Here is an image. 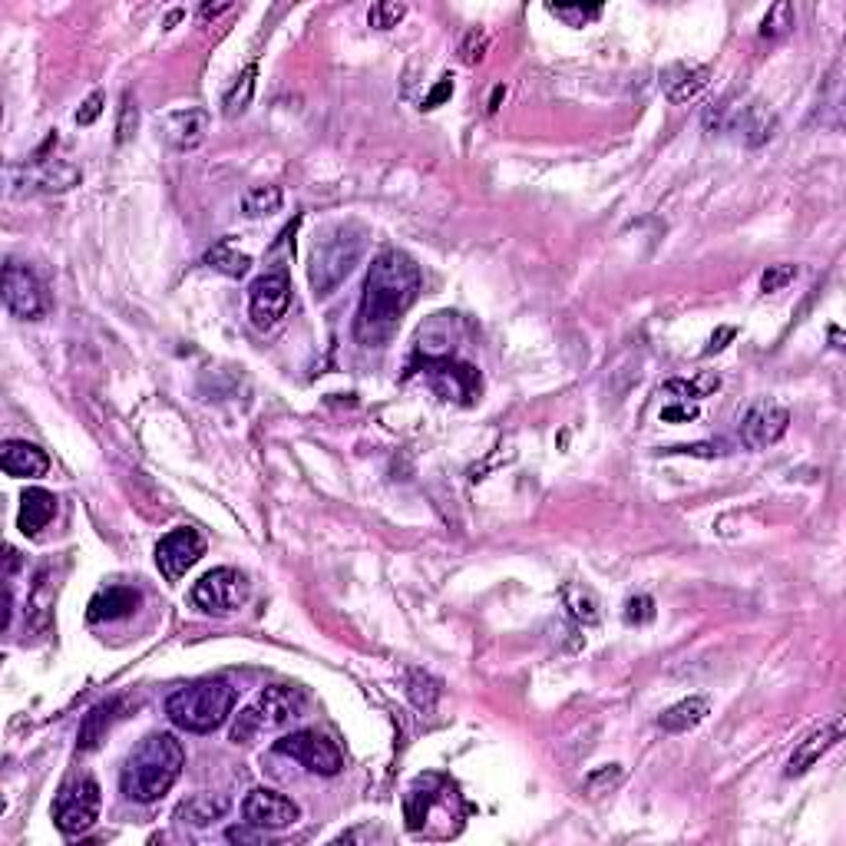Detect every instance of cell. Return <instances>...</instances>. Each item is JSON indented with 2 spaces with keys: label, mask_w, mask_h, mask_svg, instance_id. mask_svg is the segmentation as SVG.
<instances>
[{
  "label": "cell",
  "mask_w": 846,
  "mask_h": 846,
  "mask_svg": "<svg viewBox=\"0 0 846 846\" xmlns=\"http://www.w3.org/2000/svg\"><path fill=\"white\" fill-rule=\"evenodd\" d=\"M423 288L420 265L407 252L387 248L371 262L364 278L361 308H357L354 334L364 347H384L400 328V318L414 308Z\"/></svg>",
  "instance_id": "cell-1"
},
{
  "label": "cell",
  "mask_w": 846,
  "mask_h": 846,
  "mask_svg": "<svg viewBox=\"0 0 846 846\" xmlns=\"http://www.w3.org/2000/svg\"><path fill=\"white\" fill-rule=\"evenodd\" d=\"M182 767H186V747L176 734H146L119 770V787L133 804H156L172 790Z\"/></svg>",
  "instance_id": "cell-2"
},
{
  "label": "cell",
  "mask_w": 846,
  "mask_h": 846,
  "mask_svg": "<svg viewBox=\"0 0 846 846\" xmlns=\"http://www.w3.org/2000/svg\"><path fill=\"white\" fill-rule=\"evenodd\" d=\"M235 711V688L229 681L209 678L195 681L179 691H172L166 698V718L176 724L179 731L189 734H212L219 731Z\"/></svg>",
  "instance_id": "cell-3"
},
{
  "label": "cell",
  "mask_w": 846,
  "mask_h": 846,
  "mask_svg": "<svg viewBox=\"0 0 846 846\" xmlns=\"http://www.w3.org/2000/svg\"><path fill=\"white\" fill-rule=\"evenodd\" d=\"M364 245H367V235L364 229H357V225H334L331 232H324L318 242H314L311 268H308L314 295H321V298L331 295V291L351 275L354 265L361 262Z\"/></svg>",
  "instance_id": "cell-4"
},
{
  "label": "cell",
  "mask_w": 846,
  "mask_h": 846,
  "mask_svg": "<svg viewBox=\"0 0 846 846\" xmlns=\"http://www.w3.org/2000/svg\"><path fill=\"white\" fill-rule=\"evenodd\" d=\"M298 711H301L298 688H285V685L265 688L245 711H238V718L232 724V741L252 744L255 737L281 731L285 724H291V718H298Z\"/></svg>",
  "instance_id": "cell-5"
},
{
  "label": "cell",
  "mask_w": 846,
  "mask_h": 846,
  "mask_svg": "<svg viewBox=\"0 0 846 846\" xmlns=\"http://www.w3.org/2000/svg\"><path fill=\"white\" fill-rule=\"evenodd\" d=\"M100 804V784L90 774H80L60 787L57 800H53V823L67 837H80L100 820Z\"/></svg>",
  "instance_id": "cell-6"
},
{
  "label": "cell",
  "mask_w": 846,
  "mask_h": 846,
  "mask_svg": "<svg viewBox=\"0 0 846 846\" xmlns=\"http://www.w3.org/2000/svg\"><path fill=\"white\" fill-rule=\"evenodd\" d=\"M189 599L195 609L209 612V615H229L235 609H242L248 599V579L238 569H212L192 585Z\"/></svg>",
  "instance_id": "cell-7"
},
{
  "label": "cell",
  "mask_w": 846,
  "mask_h": 846,
  "mask_svg": "<svg viewBox=\"0 0 846 846\" xmlns=\"http://www.w3.org/2000/svg\"><path fill=\"white\" fill-rule=\"evenodd\" d=\"M275 754H285L291 761H298L301 767H308L311 774H321V777L341 774V767H344L341 747L334 744L331 737H324L321 731H295V734L281 737V741H275Z\"/></svg>",
  "instance_id": "cell-8"
},
{
  "label": "cell",
  "mask_w": 846,
  "mask_h": 846,
  "mask_svg": "<svg viewBox=\"0 0 846 846\" xmlns=\"http://www.w3.org/2000/svg\"><path fill=\"white\" fill-rule=\"evenodd\" d=\"M291 308V281L285 271H271L248 288V318L258 331H271Z\"/></svg>",
  "instance_id": "cell-9"
},
{
  "label": "cell",
  "mask_w": 846,
  "mask_h": 846,
  "mask_svg": "<svg viewBox=\"0 0 846 846\" xmlns=\"http://www.w3.org/2000/svg\"><path fill=\"white\" fill-rule=\"evenodd\" d=\"M202 556H205V539H202L199 529H192V526L172 529V533L162 536L159 546H156V566H159V572L169 582H176V579L186 576V572Z\"/></svg>",
  "instance_id": "cell-10"
},
{
  "label": "cell",
  "mask_w": 846,
  "mask_h": 846,
  "mask_svg": "<svg viewBox=\"0 0 846 846\" xmlns=\"http://www.w3.org/2000/svg\"><path fill=\"white\" fill-rule=\"evenodd\" d=\"M4 305L20 321H37L47 314V295L37 275L24 265L7 262L4 268Z\"/></svg>",
  "instance_id": "cell-11"
},
{
  "label": "cell",
  "mask_w": 846,
  "mask_h": 846,
  "mask_svg": "<svg viewBox=\"0 0 846 846\" xmlns=\"http://www.w3.org/2000/svg\"><path fill=\"white\" fill-rule=\"evenodd\" d=\"M242 817L252 830H288L291 823H298L301 810H298L295 800L278 794V790L255 787L252 794L245 797Z\"/></svg>",
  "instance_id": "cell-12"
},
{
  "label": "cell",
  "mask_w": 846,
  "mask_h": 846,
  "mask_svg": "<svg viewBox=\"0 0 846 846\" xmlns=\"http://www.w3.org/2000/svg\"><path fill=\"white\" fill-rule=\"evenodd\" d=\"M787 427H790L787 407L774 404V400H757L741 417V443L747 450H767L784 437Z\"/></svg>",
  "instance_id": "cell-13"
},
{
  "label": "cell",
  "mask_w": 846,
  "mask_h": 846,
  "mask_svg": "<svg viewBox=\"0 0 846 846\" xmlns=\"http://www.w3.org/2000/svg\"><path fill=\"white\" fill-rule=\"evenodd\" d=\"M840 737H843V718L840 714H833L830 721H823L817 731H810L804 741L797 744V751L790 754V761H787V777L807 774V770L817 764L823 754L833 751V747L840 744Z\"/></svg>",
  "instance_id": "cell-14"
},
{
  "label": "cell",
  "mask_w": 846,
  "mask_h": 846,
  "mask_svg": "<svg viewBox=\"0 0 846 846\" xmlns=\"http://www.w3.org/2000/svg\"><path fill=\"white\" fill-rule=\"evenodd\" d=\"M205 133H209V113L199 110V106L172 113L166 116V123H162V136H166V143L176 149V153H189V149L202 146Z\"/></svg>",
  "instance_id": "cell-15"
},
{
  "label": "cell",
  "mask_w": 846,
  "mask_h": 846,
  "mask_svg": "<svg viewBox=\"0 0 846 846\" xmlns=\"http://www.w3.org/2000/svg\"><path fill=\"white\" fill-rule=\"evenodd\" d=\"M139 605H143V595L136 589H129V585H106L93 595L90 609H86V618H90L93 625L100 622H119V618H129Z\"/></svg>",
  "instance_id": "cell-16"
},
{
  "label": "cell",
  "mask_w": 846,
  "mask_h": 846,
  "mask_svg": "<svg viewBox=\"0 0 846 846\" xmlns=\"http://www.w3.org/2000/svg\"><path fill=\"white\" fill-rule=\"evenodd\" d=\"M0 466H4L7 476H17V480H37V476L50 473V457L27 440H7L0 447Z\"/></svg>",
  "instance_id": "cell-17"
},
{
  "label": "cell",
  "mask_w": 846,
  "mask_h": 846,
  "mask_svg": "<svg viewBox=\"0 0 846 846\" xmlns=\"http://www.w3.org/2000/svg\"><path fill=\"white\" fill-rule=\"evenodd\" d=\"M711 70L708 67H694V63H675V67H668L661 73V90L671 103H688L694 100L704 86H708Z\"/></svg>",
  "instance_id": "cell-18"
},
{
  "label": "cell",
  "mask_w": 846,
  "mask_h": 846,
  "mask_svg": "<svg viewBox=\"0 0 846 846\" xmlns=\"http://www.w3.org/2000/svg\"><path fill=\"white\" fill-rule=\"evenodd\" d=\"M53 516H57V496L50 490H27L20 496V516H17V529L24 536H37L40 529H47L53 523Z\"/></svg>",
  "instance_id": "cell-19"
},
{
  "label": "cell",
  "mask_w": 846,
  "mask_h": 846,
  "mask_svg": "<svg viewBox=\"0 0 846 846\" xmlns=\"http://www.w3.org/2000/svg\"><path fill=\"white\" fill-rule=\"evenodd\" d=\"M711 704L708 698H688V701H678L671 704V708L658 718V728L668 731V734H685L691 728H698V724L708 718Z\"/></svg>",
  "instance_id": "cell-20"
},
{
  "label": "cell",
  "mask_w": 846,
  "mask_h": 846,
  "mask_svg": "<svg viewBox=\"0 0 846 846\" xmlns=\"http://www.w3.org/2000/svg\"><path fill=\"white\" fill-rule=\"evenodd\" d=\"M225 810H229V800L209 797V794H195L189 800H182L179 810H176V817L192 823V827H209V823L225 817Z\"/></svg>",
  "instance_id": "cell-21"
},
{
  "label": "cell",
  "mask_w": 846,
  "mask_h": 846,
  "mask_svg": "<svg viewBox=\"0 0 846 846\" xmlns=\"http://www.w3.org/2000/svg\"><path fill=\"white\" fill-rule=\"evenodd\" d=\"M113 711H116V701H103V704H96V708H90V714H86L80 724V751L100 747V741L113 724Z\"/></svg>",
  "instance_id": "cell-22"
},
{
  "label": "cell",
  "mask_w": 846,
  "mask_h": 846,
  "mask_svg": "<svg viewBox=\"0 0 846 846\" xmlns=\"http://www.w3.org/2000/svg\"><path fill=\"white\" fill-rule=\"evenodd\" d=\"M562 605H566L569 615L582 625L599 622V599H595L585 585H562Z\"/></svg>",
  "instance_id": "cell-23"
},
{
  "label": "cell",
  "mask_w": 846,
  "mask_h": 846,
  "mask_svg": "<svg viewBox=\"0 0 846 846\" xmlns=\"http://www.w3.org/2000/svg\"><path fill=\"white\" fill-rule=\"evenodd\" d=\"M285 202V192L278 186H255L242 195V215L245 219H265V215L278 212Z\"/></svg>",
  "instance_id": "cell-24"
},
{
  "label": "cell",
  "mask_w": 846,
  "mask_h": 846,
  "mask_svg": "<svg viewBox=\"0 0 846 846\" xmlns=\"http://www.w3.org/2000/svg\"><path fill=\"white\" fill-rule=\"evenodd\" d=\"M205 265L215 268V271H225V275H232V278H242L252 262H248V255L235 252L229 238H222L219 245L209 248V255H205Z\"/></svg>",
  "instance_id": "cell-25"
},
{
  "label": "cell",
  "mask_w": 846,
  "mask_h": 846,
  "mask_svg": "<svg viewBox=\"0 0 846 846\" xmlns=\"http://www.w3.org/2000/svg\"><path fill=\"white\" fill-rule=\"evenodd\" d=\"M252 93H255V67H248L242 77H238V83L232 86L229 93H225V116H238V113H245V106L252 103Z\"/></svg>",
  "instance_id": "cell-26"
},
{
  "label": "cell",
  "mask_w": 846,
  "mask_h": 846,
  "mask_svg": "<svg viewBox=\"0 0 846 846\" xmlns=\"http://www.w3.org/2000/svg\"><path fill=\"white\" fill-rule=\"evenodd\" d=\"M790 27H794V7H790L787 0H777V4L767 10V17L761 24V37L777 40V37L790 34Z\"/></svg>",
  "instance_id": "cell-27"
},
{
  "label": "cell",
  "mask_w": 846,
  "mask_h": 846,
  "mask_svg": "<svg viewBox=\"0 0 846 846\" xmlns=\"http://www.w3.org/2000/svg\"><path fill=\"white\" fill-rule=\"evenodd\" d=\"M794 278H797V265H770L761 275V291H764V295H770V291L787 288Z\"/></svg>",
  "instance_id": "cell-28"
},
{
  "label": "cell",
  "mask_w": 846,
  "mask_h": 846,
  "mask_svg": "<svg viewBox=\"0 0 846 846\" xmlns=\"http://www.w3.org/2000/svg\"><path fill=\"white\" fill-rule=\"evenodd\" d=\"M404 14H407V7L404 4H387V0H381V4H374L371 7V27H381V30H387V27H397V20H404Z\"/></svg>",
  "instance_id": "cell-29"
},
{
  "label": "cell",
  "mask_w": 846,
  "mask_h": 846,
  "mask_svg": "<svg viewBox=\"0 0 846 846\" xmlns=\"http://www.w3.org/2000/svg\"><path fill=\"white\" fill-rule=\"evenodd\" d=\"M655 618V602L648 599V595H632V599L625 602V622L628 625H645Z\"/></svg>",
  "instance_id": "cell-30"
},
{
  "label": "cell",
  "mask_w": 846,
  "mask_h": 846,
  "mask_svg": "<svg viewBox=\"0 0 846 846\" xmlns=\"http://www.w3.org/2000/svg\"><path fill=\"white\" fill-rule=\"evenodd\" d=\"M136 126H139V106L133 96H126L123 110H119V123H116V143H126V139L136 133Z\"/></svg>",
  "instance_id": "cell-31"
},
{
  "label": "cell",
  "mask_w": 846,
  "mask_h": 846,
  "mask_svg": "<svg viewBox=\"0 0 846 846\" xmlns=\"http://www.w3.org/2000/svg\"><path fill=\"white\" fill-rule=\"evenodd\" d=\"M665 390L671 394H685V400H701L704 394H711V390H718V377H704V381H671Z\"/></svg>",
  "instance_id": "cell-32"
},
{
  "label": "cell",
  "mask_w": 846,
  "mask_h": 846,
  "mask_svg": "<svg viewBox=\"0 0 846 846\" xmlns=\"http://www.w3.org/2000/svg\"><path fill=\"white\" fill-rule=\"evenodd\" d=\"M549 14L566 20L569 27H582V24H589V20L599 17L602 7H549Z\"/></svg>",
  "instance_id": "cell-33"
},
{
  "label": "cell",
  "mask_w": 846,
  "mask_h": 846,
  "mask_svg": "<svg viewBox=\"0 0 846 846\" xmlns=\"http://www.w3.org/2000/svg\"><path fill=\"white\" fill-rule=\"evenodd\" d=\"M486 43H490V37H486L483 30H470V34H466V40H463V47H460L463 60H466V63H480L483 53H486Z\"/></svg>",
  "instance_id": "cell-34"
},
{
  "label": "cell",
  "mask_w": 846,
  "mask_h": 846,
  "mask_svg": "<svg viewBox=\"0 0 846 846\" xmlns=\"http://www.w3.org/2000/svg\"><path fill=\"white\" fill-rule=\"evenodd\" d=\"M618 780H622V767L612 764L609 770H599V774H592V777H589V790H592V794H602V787H609V790H612V787L618 784Z\"/></svg>",
  "instance_id": "cell-35"
},
{
  "label": "cell",
  "mask_w": 846,
  "mask_h": 846,
  "mask_svg": "<svg viewBox=\"0 0 846 846\" xmlns=\"http://www.w3.org/2000/svg\"><path fill=\"white\" fill-rule=\"evenodd\" d=\"M100 113H103V93H93L90 100L83 103V110L77 113V123H80V126H90V123H96V119H100Z\"/></svg>",
  "instance_id": "cell-36"
},
{
  "label": "cell",
  "mask_w": 846,
  "mask_h": 846,
  "mask_svg": "<svg viewBox=\"0 0 846 846\" xmlns=\"http://www.w3.org/2000/svg\"><path fill=\"white\" fill-rule=\"evenodd\" d=\"M450 93H453V80H450V77H443V80L430 90L427 100H423V110H433V106H440L443 100H450Z\"/></svg>",
  "instance_id": "cell-37"
},
{
  "label": "cell",
  "mask_w": 846,
  "mask_h": 846,
  "mask_svg": "<svg viewBox=\"0 0 846 846\" xmlns=\"http://www.w3.org/2000/svg\"><path fill=\"white\" fill-rule=\"evenodd\" d=\"M698 417V410L688 407V404H678V407H665L661 410V420H694Z\"/></svg>",
  "instance_id": "cell-38"
},
{
  "label": "cell",
  "mask_w": 846,
  "mask_h": 846,
  "mask_svg": "<svg viewBox=\"0 0 846 846\" xmlns=\"http://www.w3.org/2000/svg\"><path fill=\"white\" fill-rule=\"evenodd\" d=\"M731 338H734V328H721V331H718V334H714V338H711V344L704 347V354H714V351H721V347H724V341H731Z\"/></svg>",
  "instance_id": "cell-39"
},
{
  "label": "cell",
  "mask_w": 846,
  "mask_h": 846,
  "mask_svg": "<svg viewBox=\"0 0 846 846\" xmlns=\"http://www.w3.org/2000/svg\"><path fill=\"white\" fill-rule=\"evenodd\" d=\"M229 840H232V843H252L255 833H248V830H242V827H232V830H229Z\"/></svg>",
  "instance_id": "cell-40"
},
{
  "label": "cell",
  "mask_w": 846,
  "mask_h": 846,
  "mask_svg": "<svg viewBox=\"0 0 846 846\" xmlns=\"http://www.w3.org/2000/svg\"><path fill=\"white\" fill-rule=\"evenodd\" d=\"M225 10H229V4H219V7L205 4V7H202V17H205V20H215V17H219V14H225Z\"/></svg>",
  "instance_id": "cell-41"
}]
</instances>
